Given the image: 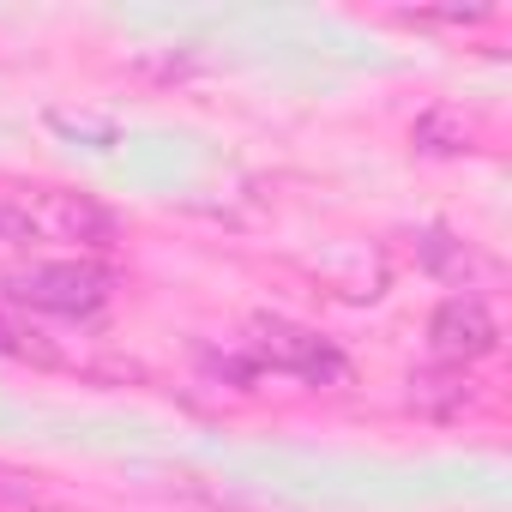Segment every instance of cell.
I'll return each mask as SVG.
<instances>
[{
    "mask_svg": "<svg viewBox=\"0 0 512 512\" xmlns=\"http://www.w3.org/2000/svg\"><path fill=\"white\" fill-rule=\"evenodd\" d=\"M7 302L13 308H37V314H61V320H91L109 302V272L79 266V260L31 266V272L7 278Z\"/></svg>",
    "mask_w": 512,
    "mask_h": 512,
    "instance_id": "6da1fadb",
    "label": "cell"
},
{
    "mask_svg": "<svg viewBox=\"0 0 512 512\" xmlns=\"http://www.w3.org/2000/svg\"><path fill=\"white\" fill-rule=\"evenodd\" d=\"M253 356L266 368H278V374L308 380V386H338L350 374V362H344V350L332 338H320V332H308L296 320H278V314L253 320Z\"/></svg>",
    "mask_w": 512,
    "mask_h": 512,
    "instance_id": "7a4b0ae2",
    "label": "cell"
},
{
    "mask_svg": "<svg viewBox=\"0 0 512 512\" xmlns=\"http://www.w3.org/2000/svg\"><path fill=\"white\" fill-rule=\"evenodd\" d=\"M494 344H500V326H494V314H488L482 296H446V302L434 308V320H428V350H434V362H446V368L482 362Z\"/></svg>",
    "mask_w": 512,
    "mask_h": 512,
    "instance_id": "3957f363",
    "label": "cell"
},
{
    "mask_svg": "<svg viewBox=\"0 0 512 512\" xmlns=\"http://www.w3.org/2000/svg\"><path fill=\"white\" fill-rule=\"evenodd\" d=\"M31 229H55L67 241H91V247L115 241V217L103 205L79 199V193H43V223H31Z\"/></svg>",
    "mask_w": 512,
    "mask_h": 512,
    "instance_id": "277c9868",
    "label": "cell"
},
{
    "mask_svg": "<svg viewBox=\"0 0 512 512\" xmlns=\"http://www.w3.org/2000/svg\"><path fill=\"white\" fill-rule=\"evenodd\" d=\"M410 404L422 410V416H458L464 404H470V380H464V368H422V374H410Z\"/></svg>",
    "mask_w": 512,
    "mask_h": 512,
    "instance_id": "5b68a950",
    "label": "cell"
},
{
    "mask_svg": "<svg viewBox=\"0 0 512 512\" xmlns=\"http://www.w3.org/2000/svg\"><path fill=\"white\" fill-rule=\"evenodd\" d=\"M410 139H416V151H434V157H458V151H470V121L458 115V109H428L416 127H410Z\"/></svg>",
    "mask_w": 512,
    "mask_h": 512,
    "instance_id": "8992f818",
    "label": "cell"
},
{
    "mask_svg": "<svg viewBox=\"0 0 512 512\" xmlns=\"http://www.w3.org/2000/svg\"><path fill=\"white\" fill-rule=\"evenodd\" d=\"M0 350L19 356V362H55V350L43 344V332L25 326V320H13V314H0Z\"/></svg>",
    "mask_w": 512,
    "mask_h": 512,
    "instance_id": "52a82bcc",
    "label": "cell"
},
{
    "mask_svg": "<svg viewBox=\"0 0 512 512\" xmlns=\"http://www.w3.org/2000/svg\"><path fill=\"white\" fill-rule=\"evenodd\" d=\"M422 253H428V266H434V272H446V278H464V272L476 266V260H470V247H464V241H452L446 229H428Z\"/></svg>",
    "mask_w": 512,
    "mask_h": 512,
    "instance_id": "ba28073f",
    "label": "cell"
},
{
    "mask_svg": "<svg viewBox=\"0 0 512 512\" xmlns=\"http://www.w3.org/2000/svg\"><path fill=\"white\" fill-rule=\"evenodd\" d=\"M37 229H31V217L25 211H0V241H31Z\"/></svg>",
    "mask_w": 512,
    "mask_h": 512,
    "instance_id": "9c48e42d",
    "label": "cell"
},
{
    "mask_svg": "<svg viewBox=\"0 0 512 512\" xmlns=\"http://www.w3.org/2000/svg\"><path fill=\"white\" fill-rule=\"evenodd\" d=\"M0 512H67V506H49V500H31V494H7Z\"/></svg>",
    "mask_w": 512,
    "mask_h": 512,
    "instance_id": "30bf717a",
    "label": "cell"
},
{
    "mask_svg": "<svg viewBox=\"0 0 512 512\" xmlns=\"http://www.w3.org/2000/svg\"><path fill=\"white\" fill-rule=\"evenodd\" d=\"M7 494H31V488H25V476H19V470L0 464V500H7Z\"/></svg>",
    "mask_w": 512,
    "mask_h": 512,
    "instance_id": "8fae6325",
    "label": "cell"
}]
</instances>
